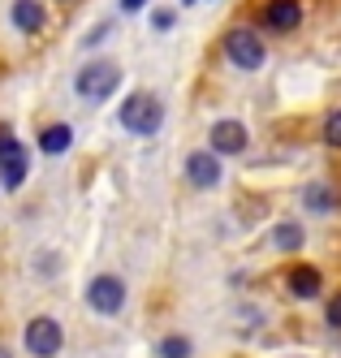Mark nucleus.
<instances>
[{"label": "nucleus", "mask_w": 341, "mask_h": 358, "mask_svg": "<svg viewBox=\"0 0 341 358\" xmlns=\"http://www.w3.org/2000/svg\"><path fill=\"white\" fill-rule=\"evenodd\" d=\"M324 320H328V328H341V294H333V298H328Z\"/></svg>", "instance_id": "nucleus-18"}, {"label": "nucleus", "mask_w": 341, "mask_h": 358, "mask_svg": "<svg viewBox=\"0 0 341 358\" xmlns=\"http://www.w3.org/2000/svg\"><path fill=\"white\" fill-rule=\"evenodd\" d=\"M186 182L195 190H212L221 182V156H212V151H190L186 156Z\"/></svg>", "instance_id": "nucleus-8"}, {"label": "nucleus", "mask_w": 341, "mask_h": 358, "mask_svg": "<svg viewBox=\"0 0 341 358\" xmlns=\"http://www.w3.org/2000/svg\"><path fill=\"white\" fill-rule=\"evenodd\" d=\"M302 203H307V212H333L337 208V190L328 186V182H311L307 190H302Z\"/></svg>", "instance_id": "nucleus-11"}, {"label": "nucleus", "mask_w": 341, "mask_h": 358, "mask_svg": "<svg viewBox=\"0 0 341 358\" xmlns=\"http://www.w3.org/2000/svg\"><path fill=\"white\" fill-rule=\"evenodd\" d=\"M221 52H225V61L233 65V69H259L268 61V48H264V39H259L251 27H233L229 35H225V43H221Z\"/></svg>", "instance_id": "nucleus-3"}, {"label": "nucleus", "mask_w": 341, "mask_h": 358, "mask_svg": "<svg viewBox=\"0 0 341 358\" xmlns=\"http://www.w3.org/2000/svg\"><path fill=\"white\" fill-rule=\"evenodd\" d=\"M109 31H113V22H104V27H95V31L87 35V43H99V39H104V35H109Z\"/></svg>", "instance_id": "nucleus-19"}, {"label": "nucleus", "mask_w": 341, "mask_h": 358, "mask_svg": "<svg viewBox=\"0 0 341 358\" xmlns=\"http://www.w3.org/2000/svg\"><path fill=\"white\" fill-rule=\"evenodd\" d=\"M5 160H26V147L5 130V125H0V164H5Z\"/></svg>", "instance_id": "nucleus-15"}, {"label": "nucleus", "mask_w": 341, "mask_h": 358, "mask_svg": "<svg viewBox=\"0 0 341 358\" xmlns=\"http://www.w3.org/2000/svg\"><path fill=\"white\" fill-rule=\"evenodd\" d=\"M69 143H74L69 125H48V130H39V151L43 156H61V151H69Z\"/></svg>", "instance_id": "nucleus-12"}, {"label": "nucleus", "mask_w": 341, "mask_h": 358, "mask_svg": "<svg viewBox=\"0 0 341 358\" xmlns=\"http://www.w3.org/2000/svg\"><path fill=\"white\" fill-rule=\"evenodd\" d=\"M9 17H13V27H18L22 35H39V31L48 27V9L39 5V0H13Z\"/></svg>", "instance_id": "nucleus-10"}, {"label": "nucleus", "mask_w": 341, "mask_h": 358, "mask_svg": "<svg viewBox=\"0 0 341 358\" xmlns=\"http://www.w3.org/2000/svg\"><path fill=\"white\" fill-rule=\"evenodd\" d=\"M259 27H268L272 35H294L302 27V0H268L259 9Z\"/></svg>", "instance_id": "nucleus-7"}, {"label": "nucleus", "mask_w": 341, "mask_h": 358, "mask_svg": "<svg viewBox=\"0 0 341 358\" xmlns=\"http://www.w3.org/2000/svg\"><path fill=\"white\" fill-rule=\"evenodd\" d=\"M61 5H69V0H61Z\"/></svg>", "instance_id": "nucleus-22"}, {"label": "nucleus", "mask_w": 341, "mask_h": 358, "mask_svg": "<svg viewBox=\"0 0 341 358\" xmlns=\"http://www.w3.org/2000/svg\"><path fill=\"white\" fill-rule=\"evenodd\" d=\"M160 358H190V341L173 332V337H165V341H160Z\"/></svg>", "instance_id": "nucleus-16"}, {"label": "nucleus", "mask_w": 341, "mask_h": 358, "mask_svg": "<svg viewBox=\"0 0 341 358\" xmlns=\"http://www.w3.org/2000/svg\"><path fill=\"white\" fill-rule=\"evenodd\" d=\"M0 358H13V354H9V350H5V345H0Z\"/></svg>", "instance_id": "nucleus-21"}, {"label": "nucleus", "mask_w": 341, "mask_h": 358, "mask_svg": "<svg viewBox=\"0 0 341 358\" xmlns=\"http://www.w3.org/2000/svg\"><path fill=\"white\" fill-rule=\"evenodd\" d=\"M272 242H277V250H302L307 234H302V224L285 220V224H277V229H272Z\"/></svg>", "instance_id": "nucleus-13"}, {"label": "nucleus", "mask_w": 341, "mask_h": 358, "mask_svg": "<svg viewBox=\"0 0 341 358\" xmlns=\"http://www.w3.org/2000/svg\"><path fill=\"white\" fill-rule=\"evenodd\" d=\"M143 5H151V0H121V13H139Z\"/></svg>", "instance_id": "nucleus-20"}, {"label": "nucleus", "mask_w": 341, "mask_h": 358, "mask_svg": "<svg viewBox=\"0 0 341 358\" xmlns=\"http://www.w3.org/2000/svg\"><path fill=\"white\" fill-rule=\"evenodd\" d=\"M285 285H290V294H294V298L311 302V298H320L324 276H320V268H311V264H294V268H290V276H285Z\"/></svg>", "instance_id": "nucleus-9"}, {"label": "nucleus", "mask_w": 341, "mask_h": 358, "mask_svg": "<svg viewBox=\"0 0 341 358\" xmlns=\"http://www.w3.org/2000/svg\"><path fill=\"white\" fill-rule=\"evenodd\" d=\"M26 354H35V358H57L61 345H65V328L52 320V315H35L31 324H26Z\"/></svg>", "instance_id": "nucleus-5"}, {"label": "nucleus", "mask_w": 341, "mask_h": 358, "mask_svg": "<svg viewBox=\"0 0 341 358\" xmlns=\"http://www.w3.org/2000/svg\"><path fill=\"white\" fill-rule=\"evenodd\" d=\"M121 125L130 134H155L165 125V104H160V95H151V91H134V95H125V104H121Z\"/></svg>", "instance_id": "nucleus-2"}, {"label": "nucleus", "mask_w": 341, "mask_h": 358, "mask_svg": "<svg viewBox=\"0 0 341 358\" xmlns=\"http://www.w3.org/2000/svg\"><path fill=\"white\" fill-rule=\"evenodd\" d=\"M320 138H324V147L341 151V108H333V113L324 117V130H320Z\"/></svg>", "instance_id": "nucleus-14"}, {"label": "nucleus", "mask_w": 341, "mask_h": 358, "mask_svg": "<svg viewBox=\"0 0 341 358\" xmlns=\"http://www.w3.org/2000/svg\"><path fill=\"white\" fill-rule=\"evenodd\" d=\"M173 22H177V9H155L151 13V27L155 31H173Z\"/></svg>", "instance_id": "nucleus-17"}, {"label": "nucleus", "mask_w": 341, "mask_h": 358, "mask_svg": "<svg viewBox=\"0 0 341 358\" xmlns=\"http://www.w3.org/2000/svg\"><path fill=\"white\" fill-rule=\"evenodd\" d=\"M117 87H121V65L109 61V57H95V61H87L83 69L74 73V91L83 95V99H91V104L109 99Z\"/></svg>", "instance_id": "nucleus-1"}, {"label": "nucleus", "mask_w": 341, "mask_h": 358, "mask_svg": "<svg viewBox=\"0 0 341 358\" xmlns=\"http://www.w3.org/2000/svg\"><path fill=\"white\" fill-rule=\"evenodd\" d=\"M87 306L95 315H117L121 306H125V280L117 272H99L91 276V285H87Z\"/></svg>", "instance_id": "nucleus-4"}, {"label": "nucleus", "mask_w": 341, "mask_h": 358, "mask_svg": "<svg viewBox=\"0 0 341 358\" xmlns=\"http://www.w3.org/2000/svg\"><path fill=\"white\" fill-rule=\"evenodd\" d=\"M246 143H251V130L242 121H216L212 130H207V151H212V156H242L246 151Z\"/></svg>", "instance_id": "nucleus-6"}]
</instances>
